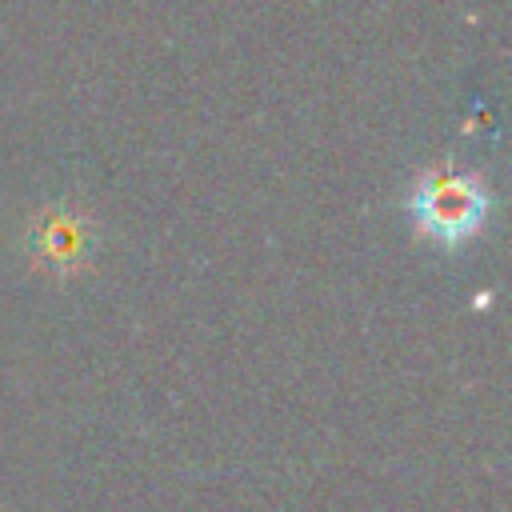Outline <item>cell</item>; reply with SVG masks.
<instances>
[{"label": "cell", "instance_id": "7a4b0ae2", "mask_svg": "<svg viewBox=\"0 0 512 512\" xmlns=\"http://www.w3.org/2000/svg\"><path fill=\"white\" fill-rule=\"evenodd\" d=\"M84 248V232L76 220H68L64 212H52L48 220H40V252L52 264H72Z\"/></svg>", "mask_w": 512, "mask_h": 512}, {"label": "cell", "instance_id": "6da1fadb", "mask_svg": "<svg viewBox=\"0 0 512 512\" xmlns=\"http://www.w3.org/2000/svg\"><path fill=\"white\" fill-rule=\"evenodd\" d=\"M412 216L416 228L436 244H464L488 220V188L472 172L432 168L412 192Z\"/></svg>", "mask_w": 512, "mask_h": 512}]
</instances>
